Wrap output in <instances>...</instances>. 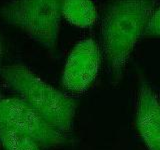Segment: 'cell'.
<instances>
[{"instance_id":"obj_1","label":"cell","mask_w":160,"mask_h":150,"mask_svg":"<svg viewBox=\"0 0 160 150\" xmlns=\"http://www.w3.org/2000/svg\"><path fill=\"white\" fill-rule=\"evenodd\" d=\"M155 0H114L101 19V47L113 80L121 78L135 45L145 35Z\"/></svg>"},{"instance_id":"obj_2","label":"cell","mask_w":160,"mask_h":150,"mask_svg":"<svg viewBox=\"0 0 160 150\" xmlns=\"http://www.w3.org/2000/svg\"><path fill=\"white\" fill-rule=\"evenodd\" d=\"M0 74L8 87L49 125L64 135L71 131L77 110V101L73 97L45 82L21 63L5 65Z\"/></svg>"},{"instance_id":"obj_3","label":"cell","mask_w":160,"mask_h":150,"mask_svg":"<svg viewBox=\"0 0 160 150\" xmlns=\"http://www.w3.org/2000/svg\"><path fill=\"white\" fill-rule=\"evenodd\" d=\"M62 0H10L2 8L6 22L17 26L47 49L57 43Z\"/></svg>"},{"instance_id":"obj_4","label":"cell","mask_w":160,"mask_h":150,"mask_svg":"<svg viewBox=\"0 0 160 150\" xmlns=\"http://www.w3.org/2000/svg\"><path fill=\"white\" fill-rule=\"evenodd\" d=\"M0 126L27 134L44 147H57L66 142V135L49 125L18 96L0 98Z\"/></svg>"},{"instance_id":"obj_5","label":"cell","mask_w":160,"mask_h":150,"mask_svg":"<svg viewBox=\"0 0 160 150\" xmlns=\"http://www.w3.org/2000/svg\"><path fill=\"white\" fill-rule=\"evenodd\" d=\"M101 54L94 39H83L75 45L62 72V86L72 93H84L97 77Z\"/></svg>"},{"instance_id":"obj_6","label":"cell","mask_w":160,"mask_h":150,"mask_svg":"<svg viewBox=\"0 0 160 150\" xmlns=\"http://www.w3.org/2000/svg\"><path fill=\"white\" fill-rule=\"evenodd\" d=\"M136 126L148 150H160V100L147 83L140 85Z\"/></svg>"},{"instance_id":"obj_7","label":"cell","mask_w":160,"mask_h":150,"mask_svg":"<svg viewBox=\"0 0 160 150\" xmlns=\"http://www.w3.org/2000/svg\"><path fill=\"white\" fill-rule=\"evenodd\" d=\"M61 14L79 28H89L97 21V10L92 0H62Z\"/></svg>"},{"instance_id":"obj_8","label":"cell","mask_w":160,"mask_h":150,"mask_svg":"<svg viewBox=\"0 0 160 150\" xmlns=\"http://www.w3.org/2000/svg\"><path fill=\"white\" fill-rule=\"evenodd\" d=\"M0 143L5 150H41V145L29 135L5 126H0Z\"/></svg>"},{"instance_id":"obj_9","label":"cell","mask_w":160,"mask_h":150,"mask_svg":"<svg viewBox=\"0 0 160 150\" xmlns=\"http://www.w3.org/2000/svg\"><path fill=\"white\" fill-rule=\"evenodd\" d=\"M145 35L160 37V6L154 9L145 31Z\"/></svg>"},{"instance_id":"obj_10","label":"cell","mask_w":160,"mask_h":150,"mask_svg":"<svg viewBox=\"0 0 160 150\" xmlns=\"http://www.w3.org/2000/svg\"><path fill=\"white\" fill-rule=\"evenodd\" d=\"M3 54H4V46H3L2 38H1V36H0V64H1V61L3 59Z\"/></svg>"}]
</instances>
